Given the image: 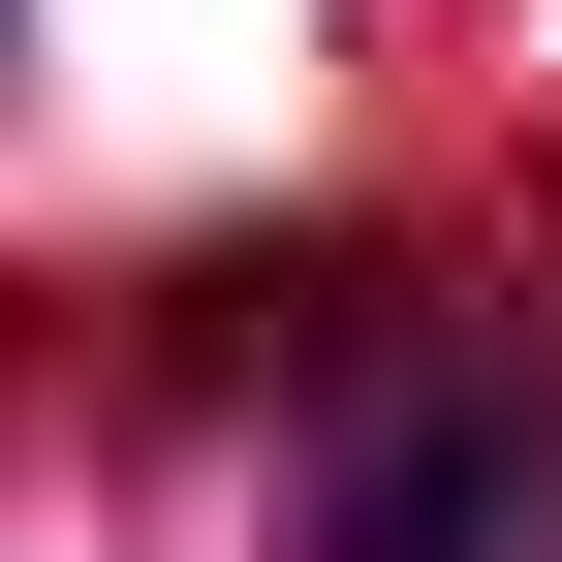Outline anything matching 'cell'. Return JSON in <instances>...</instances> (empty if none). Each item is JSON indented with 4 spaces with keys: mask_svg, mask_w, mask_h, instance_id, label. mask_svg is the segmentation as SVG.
<instances>
[{
    "mask_svg": "<svg viewBox=\"0 0 562 562\" xmlns=\"http://www.w3.org/2000/svg\"><path fill=\"white\" fill-rule=\"evenodd\" d=\"M531 501H562V406H531V375H469L438 438L344 469V562H531Z\"/></svg>",
    "mask_w": 562,
    "mask_h": 562,
    "instance_id": "cell-1",
    "label": "cell"
}]
</instances>
